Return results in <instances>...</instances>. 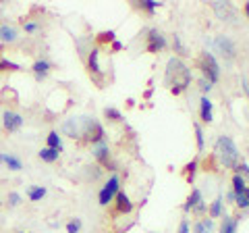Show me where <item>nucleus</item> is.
<instances>
[{
	"mask_svg": "<svg viewBox=\"0 0 249 233\" xmlns=\"http://www.w3.org/2000/svg\"><path fill=\"white\" fill-rule=\"evenodd\" d=\"M44 196H46V188H42V185H29V188H27V198L31 202L42 200Z\"/></svg>",
	"mask_w": 249,
	"mask_h": 233,
	"instance_id": "aec40b11",
	"label": "nucleus"
},
{
	"mask_svg": "<svg viewBox=\"0 0 249 233\" xmlns=\"http://www.w3.org/2000/svg\"><path fill=\"white\" fill-rule=\"evenodd\" d=\"M46 148H52V150L62 152V142H60L58 131H50V134L46 136Z\"/></svg>",
	"mask_w": 249,
	"mask_h": 233,
	"instance_id": "6ab92c4d",
	"label": "nucleus"
},
{
	"mask_svg": "<svg viewBox=\"0 0 249 233\" xmlns=\"http://www.w3.org/2000/svg\"><path fill=\"white\" fill-rule=\"evenodd\" d=\"M214 48L222 54V57H227V58H235V52H237V48H235V44H232V40L231 38H227V36H218L216 40H214Z\"/></svg>",
	"mask_w": 249,
	"mask_h": 233,
	"instance_id": "0eeeda50",
	"label": "nucleus"
},
{
	"mask_svg": "<svg viewBox=\"0 0 249 233\" xmlns=\"http://www.w3.org/2000/svg\"><path fill=\"white\" fill-rule=\"evenodd\" d=\"M245 194H247V198H249V188H247V192H245Z\"/></svg>",
	"mask_w": 249,
	"mask_h": 233,
	"instance_id": "c03bdc74",
	"label": "nucleus"
},
{
	"mask_svg": "<svg viewBox=\"0 0 249 233\" xmlns=\"http://www.w3.org/2000/svg\"><path fill=\"white\" fill-rule=\"evenodd\" d=\"M212 9H214V13H216L222 21L235 23V19H237V11H235V6H232L231 2H212Z\"/></svg>",
	"mask_w": 249,
	"mask_h": 233,
	"instance_id": "6e6552de",
	"label": "nucleus"
},
{
	"mask_svg": "<svg viewBox=\"0 0 249 233\" xmlns=\"http://www.w3.org/2000/svg\"><path fill=\"white\" fill-rule=\"evenodd\" d=\"M199 69H201V73H204V79H208L210 83H216L218 77H220V65L216 63L214 54L208 52V50L201 54V58H199Z\"/></svg>",
	"mask_w": 249,
	"mask_h": 233,
	"instance_id": "20e7f679",
	"label": "nucleus"
},
{
	"mask_svg": "<svg viewBox=\"0 0 249 233\" xmlns=\"http://www.w3.org/2000/svg\"><path fill=\"white\" fill-rule=\"evenodd\" d=\"M114 202H116V213L121 214H129L131 211H133V202L129 200V196L124 192H119L114 196Z\"/></svg>",
	"mask_w": 249,
	"mask_h": 233,
	"instance_id": "9d476101",
	"label": "nucleus"
},
{
	"mask_svg": "<svg viewBox=\"0 0 249 233\" xmlns=\"http://www.w3.org/2000/svg\"><path fill=\"white\" fill-rule=\"evenodd\" d=\"M17 233H29V231H17Z\"/></svg>",
	"mask_w": 249,
	"mask_h": 233,
	"instance_id": "a18cd8bd",
	"label": "nucleus"
},
{
	"mask_svg": "<svg viewBox=\"0 0 249 233\" xmlns=\"http://www.w3.org/2000/svg\"><path fill=\"white\" fill-rule=\"evenodd\" d=\"M50 69H52V65L48 63V60H36L34 67H31V71H34V75H36L37 81H42V79H46V77H48Z\"/></svg>",
	"mask_w": 249,
	"mask_h": 233,
	"instance_id": "ddd939ff",
	"label": "nucleus"
},
{
	"mask_svg": "<svg viewBox=\"0 0 249 233\" xmlns=\"http://www.w3.org/2000/svg\"><path fill=\"white\" fill-rule=\"evenodd\" d=\"M37 27H40V25H37V23H34V21H23V29H25V32H36V29Z\"/></svg>",
	"mask_w": 249,
	"mask_h": 233,
	"instance_id": "e433bc0d",
	"label": "nucleus"
},
{
	"mask_svg": "<svg viewBox=\"0 0 249 233\" xmlns=\"http://www.w3.org/2000/svg\"><path fill=\"white\" fill-rule=\"evenodd\" d=\"M199 115L206 123H210L214 119V106H212V102H210L208 96H201V100H199Z\"/></svg>",
	"mask_w": 249,
	"mask_h": 233,
	"instance_id": "4468645a",
	"label": "nucleus"
},
{
	"mask_svg": "<svg viewBox=\"0 0 249 233\" xmlns=\"http://www.w3.org/2000/svg\"><path fill=\"white\" fill-rule=\"evenodd\" d=\"M220 214H222V198H216L214 204L210 206V216H212V219H218Z\"/></svg>",
	"mask_w": 249,
	"mask_h": 233,
	"instance_id": "393cba45",
	"label": "nucleus"
},
{
	"mask_svg": "<svg viewBox=\"0 0 249 233\" xmlns=\"http://www.w3.org/2000/svg\"><path fill=\"white\" fill-rule=\"evenodd\" d=\"M19 65L17 63H13V60H6V58H2L0 60V71H19Z\"/></svg>",
	"mask_w": 249,
	"mask_h": 233,
	"instance_id": "c85d7f7f",
	"label": "nucleus"
},
{
	"mask_svg": "<svg viewBox=\"0 0 249 233\" xmlns=\"http://www.w3.org/2000/svg\"><path fill=\"white\" fill-rule=\"evenodd\" d=\"M0 204H2V200H0Z\"/></svg>",
	"mask_w": 249,
	"mask_h": 233,
	"instance_id": "49530a36",
	"label": "nucleus"
},
{
	"mask_svg": "<svg viewBox=\"0 0 249 233\" xmlns=\"http://www.w3.org/2000/svg\"><path fill=\"white\" fill-rule=\"evenodd\" d=\"M166 85H170V92H173L175 96H178L181 92H185L187 88H189L191 83V71L189 67H187L181 58L173 57L168 60L166 65V77H164Z\"/></svg>",
	"mask_w": 249,
	"mask_h": 233,
	"instance_id": "f257e3e1",
	"label": "nucleus"
},
{
	"mask_svg": "<svg viewBox=\"0 0 249 233\" xmlns=\"http://www.w3.org/2000/svg\"><path fill=\"white\" fill-rule=\"evenodd\" d=\"M232 192H235V196H239V194H245V192H247L245 177H241V175H235V177H232Z\"/></svg>",
	"mask_w": 249,
	"mask_h": 233,
	"instance_id": "5701e85b",
	"label": "nucleus"
},
{
	"mask_svg": "<svg viewBox=\"0 0 249 233\" xmlns=\"http://www.w3.org/2000/svg\"><path fill=\"white\" fill-rule=\"evenodd\" d=\"M196 169H197V158H193L189 165L185 167V175H187V181H193V177H196Z\"/></svg>",
	"mask_w": 249,
	"mask_h": 233,
	"instance_id": "bb28decb",
	"label": "nucleus"
},
{
	"mask_svg": "<svg viewBox=\"0 0 249 233\" xmlns=\"http://www.w3.org/2000/svg\"><path fill=\"white\" fill-rule=\"evenodd\" d=\"M121 192V179H119V175H112L110 179H108V183L104 185L102 190H100L98 194V202H100V206H108L110 202L114 200V196Z\"/></svg>",
	"mask_w": 249,
	"mask_h": 233,
	"instance_id": "39448f33",
	"label": "nucleus"
},
{
	"mask_svg": "<svg viewBox=\"0 0 249 233\" xmlns=\"http://www.w3.org/2000/svg\"><path fill=\"white\" fill-rule=\"evenodd\" d=\"M104 116H106V119H110V121H123L121 111H116V108H112V106L104 108Z\"/></svg>",
	"mask_w": 249,
	"mask_h": 233,
	"instance_id": "a878e982",
	"label": "nucleus"
},
{
	"mask_svg": "<svg viewBox=\"0 0 249 233\" xmlns=\"http://www.w3.org/2000/svg\"><path fill=\"white\" fill-rule=\"evenodd\" d=\"M241 85H243V92H245L247 98H249V79H245V77H243V79H241Z\"/></svg>",
	"mask_w": 249,
	"mask_h": 233,
	"instance_id": "58836bf2",
	"label": "nucleus"
},
{
	"mask_svg": "<svg viewBox=\"0 0 249 233\" xmlns=\"http://www.w3.org/2000/svg\"><path fill=\"white\" fill-rule=\"evenodd\" d=\"M2 48H4V46H2V44H0V52H2Z\"/></svg>",
	"mask_w": 249,
	"mask_h": 233,
	"instance_id": "37998d69",
	"label": "nucleus"
},
{
	"mask_svg": "<svg viewBox=\"0 0 249 233\" xmlns=\"http://www.w3.org/2000/svg\"><path fill=\"white\" fill-rule=\"evenodd\" d=\"M37 156H40L44 162H56L60 152L58 150H52V148H42L40 152H37Z\"/></svg>",
	"mask_w": 249,
	"mask_h": 233,
	"instance_id": "412c9836",
	"label": "nucleus"
},
{
	"mask_svg": "<svg viewBox=\"0 0 249 233\" xmlns=\"http://www.w3.org/2000/svg\"><path fill=\"white\" fill-rule=\"evenodd\" d=\"M166 48V36L160 29H150L147 32V52H160Z\"/></svg>",
	"mask_w": 249,
	"mask_h": 233,
	"instance_id": "423d86ee",
	"label": "nucleus"
},
{
	"mask_svg": "<svg viewBox=\"0 0 249 233\" xmlns=\"http://www.w3.org/2000/svg\"><path fill=\"white\" fill-rule=\"evenodd\" d=\"M214 231V221L212 219H201L196 223V233H212Z\"/></svg>",
	"mask_w": 249,
	"mask_h": 233,
	"instance_id": "4be33fe9",
	"label": "nucleus"
},
{
	"mask_svg": "<svg viewBox=\"0 0 249 233\" xmlns=\"http://www.w3.org/2000/svg\"><path fill=\"white\" fill-rule=\"evenodd\" d=\"M81 136L88 139V142H91L93 146L104 142V127L100 125V123L96 119H89V116H83L81 119Z\"/></svg>",
	"mask_w": 249,
	"mask_h": 233,
	"instance_id": "7ed1b4c3",
	"label": "nucleus"
},
{
	"mask_svg": "<svg viewBox=\"0 0 249 233\" xmlns=\"http://www.w3.org/2000/svg\"><path fill=\"white\" fill-rule=\"evenodd\" d=\"M2 123H4V129L13 134V131H19V129H21V125H23V116H21L19 113L6 111V113L2 115Z\"/></svg>",
	"mask_w": 249,
	"mask_h": 233,
	"instance_id": "1a4fd4ad",
	"label": "nucleus"
},
{
	"mask_svg": "<svg viewBox=\"0 0 249 233\" xmlns=\"http://www.w3.org/2000/svg\"><path fill=\"white\" fill-rule=\"evenodd\" d=\"M9 204H11V206H19V204H21V196H19L17 192H11V194H9Z\"/></svg>",
	"mask_w": 249,
	"mask_h": 233,
	"instance_id": "72a5a7b5",
	"label": "nucleus"
},
{
	"mask_svg": "<svg viewBox=\"0 0 249 233\" xmlns=\"http://www.w3.org/2000/svg\"><path fill=\"white\" fill-rule=\"evenodd\" d=\"M114 40H116V34L112 32V29H108V32L98 34V42H102V44H106V42H114Z\"/></svg>",
	"mask_w": 249,
	"mask_h": 233,
	"instance_id": "c756f323",
	"label": "nucleus"
},
{
	"mask_svg": "<svg viewBox=\"0 0 249 233\" xmlns=\"http://www.w3.org/2000/svg\"><path fill=\"white\" fill-rule=\"evenodd\" d=\"M112 50H123V44L114 40V42H112Z\"/></svg>",
	"mask_w": 249,
	"mask_h": 233,
	"instance_id": "a19ab883",
	"label": "nucleus"
},
{
	"mask_svg": "<svg viewBox=\"0 0 249 233\" xmlns=\"http://www.w3.org/2000/svg\"><path fill=\"white\" fill-rule=\"evenodd\" d=\"M245 15L249 17V2H245Z\"/></svg>",
	"mask_w": 249,
	"mask_h": 233,
	"instance_id": "79ce46f5",
	"label": "nucleus"
},
{
	"mask_svg": "<svg viewBox=\"0 0 249 233\" xmlns=\"http://www.w3.org/2000/svg\"><path fill=\"white\" fill-rule=\"evenodd\" d=\"M237 219H232V216H224L222 221V227H220V233H235L237 231Z\"/></svg>",
	"mask_w": 249,
	"mask_h": 233,
	"instance_id": "b1692460",
	"label": "nucleus"
},
{
	"mask_svg": "<svg viewBox=\"0 0 249 233\" xmlns=\"http://www.w3.org/2000/svg\"><path fill=\"white\" fill-rule=\"evenodd\" d=\"M178 233H189V223L183 221V223H181V227H178Z\"/></svg>",
	"mask_w": 249,
	"mask_h": 233,
	"instance_id": "ea45409f",
	"label": "nucleus"
},
{
	"mask_svg": "<svg viewBox=\"0 0 249 233\" xmlns=\"http://www.w3.org/2000/svg\"><path fill=\"white\" fill-rule=\"evenodd\" d=\"M93 156H96L98 162H102V165L110 162V148H108L106 139H104V142H100V144L93 146Z\"/></svg>",
	"mask_w": 249,
	"mask_h": 233,
	"instance_id": "f8f14e48",
	"label": "nucleus"
},
{
	"mask_svg": "<svg viewBox=\"0 0 249 233\" xmlns=\"http://www.w3.org/2000/svg\"><path fill=\"white\" fill-rule=\"evenodd\" d=\"M173 46H175V50H177L178 54H187V52H185V48H183V44H181V38H178V36H175Z\"/></svg>",
	"mask_w": 249,
	"mask_h": 233,
	"instance_id": "c9c22d12",
	"label": "nucleus"
},
{
	"mask_svg": "<svg viewBox=\"0 0 249 233\" xmlns=\"http://www.w3.org/2000/svg\"><path fill=\"white\" fill-rule=\"evenodd\" d=\"M0 162H4V165L9 167L11 171H21V169H23V162H21L17 156H13V154L0 152Z\"/></svg>",
	"mask_w": 249,
	"mask_h": 233,
	"instance_id": "a211bd4d",
	"label": "nucleus"
},
{
	"mask_svg": "<svg viewBox=\"0 0 249 233\" xmlns=\"http://www.w3.org/2000/svg\"><path fill=\"white\" fill-rule=\"evenodd\" d=\"M199 204H204L201 192H199V190H193V192H191V196L187 198V202L183 204V211H187V213H189V211H196V208H197Z\"/></svg>",
	"mask_w": 249,
	"mask_h": 233,
	"instance_id": "2eb2a0df",
	"label": "nucleus"
},
{
	"mask_svg": "<svg viewBox=\"0 0 249 233\" xmlns=\"http://www.w3.org/2000/svg\"><path fill=\"white\" fill-rule=\"evenodd\" d=\"M17 29H15L13 25H0V40H2L4 44H13V42H17Z\"/></svg>",
	"mask_w": 249,
	"mask_h": 233,
	"instance_id": "f3484780",
	"label": "nucleus"
},
{
	"mask_svg": "<svg viewBox=\"0 0 249 233\" xmlns=\"http://www.w3.org/2000/svg\"><path fill=\"white\" fill-rule=\"evenodd\" d=\"M193 129H196V139H197V150H204V131H201V127L197 125H193Z\"/></svg>",
	"mask_w": 249,
	"mask_h": 233,
	"instance_id": "2f4dec72",
	"label": "nucleus"
},
{
	"mask_svg": "<svg viewBox=\"0 0 249 233\" xmlns=\"http://www.w3.org/2000/svg\"><path fill=\"white\" fill-rule=\"evenodd\" d=\"M88 69H89V73H96V75L102 73V69H100V50H98V48H91V50H89Z\"/></svg>",
	"mask_w": 249,
	"mask_h": 233,
	"instance_id": "dca6fc26",
	"label": "nucleus"
},
{
	"mask_svg": "<svg viewBox=\"0 0 249 233\" xmlns=\"http://www.w3.org/2000/svg\"><path fill=\"white\" fill-rule=\"evenodd\" d=\"M62 134L69 137H81V121L79 119H67L62 125Z\"/></svg>",
	"mask_w": 249,
	"mask_h": 233,
	"instance_id": "9b49d317",
	"label": "nucleus"
},
{
	"mask_svg": "<svg viewBox=\"0 0 249 233\" xmlns=\"http://www.w3.org/2000/svg\"><path fill=\"white\" fill-rule=\"evenodd\" d=\"M235 171H237V175H249V165H245V162H239V165L235 167Z\"/></svg>",
	"mask_w": 249,
	"mask_h": 233,
	"instance_id": "f704fd0d",
	"label": "nucleus"
},
{
	"mask_svg": "<svg viewBox=\"0 0 249 233\" xmlns=\"http://www.w3.org/2000/svg\"><path fill=\"white\" fill-rule=\"evenodd\" d=\"M237 200V206L239 208H249V198H247V194H239V196H235Z\"/></svg>",
	"mask_w": 249,
	"mask_h": 233,
	"instance_id": "473e14b6",
	"label": "nucleus"
},
{
	"mask_svg": "<svg viewBox=\"0 0 249 233\" xmlns=\"http://www.w3.org/2000/svg\"><path fill=\"white\" fill-rule=\"evenodd\" d=\"M81 229V219H71L67 223V233H79Z\"/></svg>",
	"mask_w": 249,
	"mask_h": 233,
	"instance_id": "7c9ffc66",
	"label": "nucleus"
},
{
	"mask_svg": "<svg viewBox=\"0 0 249 233\" xmlns=\"http://www.w3.org/2000/svg\"><path fill=\"white\" fill-rule=\"evenodd\" d=\"M137 6H142V9L147 13H154L160 6V2H156V0H142V2H137Z\"/></svg>",
	"mask_w": 249,
	"mask_h": 233,
	"instance_id": "cd10ccee",
	"label": "nucleus"
},
{
	"mask_svg": "<svg viewBox=\"0 0 249 233\" xmlns=\"http://www.w3.org/2000/svg\"><path fill=\"white\" fill-rule=\"evenodd\" d=\"M199 88H201V92H204V94H206V92L212 90V83H210L208 79H201V81H199Z\"/></svg>",
	"mask_w": 249,
	"mask_h": 233,
	"instance_id": "4c0bfd02",
	"label": "nucleus"
},
{
	"mask_svg": "<svg viewBox=\"0 0 249 233\" xmlns=\"http://www.w3.org/2000/svg\"><path fill=\"white\" fill-rule=\"evenodd\" d=\"M216 152L218 156H220V162L227 169H235L239 165V150L235 142L229 137V136H220L216 142Z\"/></svg>",
	"mask_w": 249,
	"mask_h": 233,
	"instance_id": "f03ea898",
	"label": "nucleus"
}]
</instances>
